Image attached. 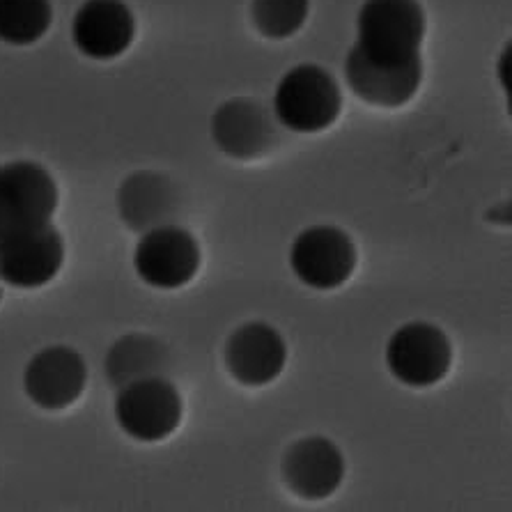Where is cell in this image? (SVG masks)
Instances as JSON below:
<instances>
[{"label": "cell", "mask_w": 512, "mask_h": 512, "mask_svg": "<svg viewBox=\"0 0 512 512\" xmlns=\"http://www.w3.org/2000/svg\"><path fill=\"white\" fill-rule=\"evenodd\" d=\"M65 265V239L56 223H37L0 237V283L17 290H40Z\"/></svg>", "instance_id": "5b68a950"}, {"label": "cell", "mask_w": 512, "mask_h": 512, "mask_svg": "<svg viewBox=\"0 0 512 512\" xmlns=\"http://www.w3.org/2000/svg\"><path fill=\"white\" fill-rule=\"evenodd\" d=\"M51 0H0V42L33 46L51 30Z\"/></svg>", "instance_id": "9a60e30c"}, {"label": "cell", "mask_w": 512, "mask_h": 512, "mask_svg": "<svg viewBox=\"0 0 512 512\" xmlns=\"http://www.w3.org/2000/svg\"><path fill=\"white\" fill-rule=\"evenodd\" d=\"M0 304H3V290H0Z\"/></svg>", "instance_id": "ac0fdd59"}, {"label": "cell", "mask_w": 512, "mask_h": 512, "mask_svg": "<svg viewBox=\"0 0 512 512\" xmlns=\"http://www.w3.org/2000/svg\"><path fill=\"white\" fill-rule=\"evenodd\" d=\"M164 349L157 340L143 336H127L118 345L111 347L106 359V372L111 382L118 386L134 382L138 377L159 375V361Z\"/></svg>", "instance_id": "2e32d148"}, {"label": "cell", "mask_w": 512, "mask_h": 512, "mask_svg": "<svg viewBox=\"0 0 512 512\" xmlns=\"http://www.w3.org/2000/svg\"><path fill=\"white\" fill-rule=\"evenodd\" d=\"M386 366L407 389H432L451 372L453 345L437 324L409 322L389 338Z\"/></svg>", "instance_id": "8992f818"}, {"label": "cell", "mask_w": 512, "mask_h": 512, "mask_svg": "<svg viewBox=\"0 0 512 512\" xmlns=\"http://www.w3.org/2000/svg\"><path fill=\"white\" fill-rule=\"evenodd\" d=\"M356 246L345 230L313 226L299 232L290 246V267L299 283L313 290H338L356 269Z\"/></svg>", "instance_id": "ba28073f"}, {"label": "cell", "mask_w": 512, "mask_h": 512, "mask_svg": "<svg viewBox=\"0 0 512 512\" xmlns=\"http://www.w3.org/2000/svg\"><path fill=\"white\" fill-rule=\"evenodd\" d=\"M214 143L232 159H255L267 147L265 111L251 99H230L212 118Z\"/></svg>", "instance_id": "5bb4252c"}, {"label": "cell", "mask_w": 512, "mask_h": 512, "mask_svg": "<svg viewBox=\"0 0 512 512\" xmlns=\"http://www.w3.org/2000/svg\"><path fill=\"white\" fill-rule=\"evenodd\" d=\"M343 113V92L329 69L313 62L292 67L274 92V115L294 134H320Z\"/></svg>", "instance_id": "7a4b0ae2"}, {"label": "cell", "mask_w": 512, "mask_h": 512, "mask_svg": "<svg viewBox=\"0 0 512 512\" xmlns=\"http://www.w3.org/2000/svg\"><path fill=\"white\" fill-rule=\"evenodd\" d=\"M88 386V363L67 345L37 352L23 370V393L44 411H65L81 400Z\"/></svg>", "instance_id": "9c48e42d"}, {"label": "cell", "mask_w": 512, "mask_h": 512, "mask_svg": "<svg viewBox=\"0 0 512 512\" xmlns=\"http://www.w3.org/2000/svg\"><path fill=\"white\" fill-rule=\"evenodd\" d=\"M428 17L421 0H366L356 17L352 49L377 65H405L423 58Z\"/></svg>", "instance_id": "6da1fadb"}, {"label": "cell", "mask_w": 512, "mask_h": 512, "mask_svg": "<svg viewBox=\"0 0 512 512\" xmlns=\"http://www.w3.org/2000/svg\"><path fill=\"white\" fill-rule=\"evenodd\" d=\"M134 271L154 290H182L203 267V248L189 230L161 223L145 230L134 248Z\"/></svg>", "instance_id": "277c9868"}, {"label": "cell", "mask_w": 512, "mask_h": 512, "mask_svg": "<svg viewBox=\"0 0 512 512\" xmlns=\"http://www.w3.org/2000/svg\"><path fill=\"white\" fill-rule=\"evenodd\" d=\"M425 62L416 58L405 65H377L349 49L345 81L361 102L377 108H402L418 95L423 85Z\"/></svg>", "instance_id": "7c38bea8"}, {"label": "cell", "mask_w": 512, "mask_h": 512, "mask_svg": "<svg viewBox=\"0 0 512 512\" xmlns=\"http://www.w3.org/2000/svg\"><path fill=\"white\" fill-rule=\"evenodd\" d=\"M228 375L248 389H262L281 377L287 345L281 331L267 322H246L230 333L223 347Z\"/></svg>", "instance_id": "30bf717a"}, {"label": "cell", "mask_w": 512, "mask_h": 512, "mask_svg": "<svg viewBox=\"0 0 512 512\" xmlns=\"http://www.w3.org/2000/svg\"><path fill=\"white\" fill-rule=\"evenodd\" d=\"M58 205V182L42 164L19 159L0 166V237L53 221Z\"/></svg>", "instance_id": "52a82bcc"}, {"label": "cell", "mask_w": 512, "mask_h": 512, "mask_svg": "<svg viewBox=\"0 0 512 512\" xmlns=\"http://www.w3.org/2000/svg\"><path fill=\"white\" fill-rule=\"evenodd\" d=\"M113 416L129 439L138 444H161L182 425L184 400L164 375L138 377L118 386Z\"/></svg>", "instance_id": "3957f363"}, {"label": "cell", "mask_w": 512, "mask_h": 512, "mask_svg": "<svg viewBox=\"0 0 512 512\" xmlns=\"http://www.w3.org/2000/svg\"><path fill=\"white\" fill-rule=\"evenodd\" d=\"M283 478L299 499L324 501L343 485L345 457L327 437H306L287 448Z\"/></svg>", "instance_id": "4fadbf2b"}, {"label": "cell", "mask_w": 512, "mask_h": 512, "mask_svg": "<svg viewBox=\"0 0 512 512\" xmlns=\"http://www.w3.org/2000/svg\"><path fill=\"white\" fill-rule=\"evenodd\" d=\"M310 14V0H253L251 21L267 40L281 42L297 35Z\"/></svg>", "instance_id": "e0dca14e"}, {"label": "cell", "mask_w": 512, "mask_h": 512, "mask_svg": "<svg viewBox=\"0 0 512 512\" xmlns=\"http://www.w3.org/2000/svg\"><path fill=\"white\" fill-rule=\"evenodd\" d=\"M134 40L136 17L124 0H85L72 19V42L88 60H118Z\"/></svg>", "instance_id": "8fae6325"}]
</instances>
